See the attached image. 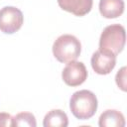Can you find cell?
I'll use <instances>...</instances> for the list:
<instances>
[{"mask_svg": "<svg viewBox=\"0 0 127 127\" xmlns=\"http://www.w3.org/2000/svg\"><path fill=\"white\" fill-rule=\"evenodd\" d=\"M97 98L87 89L75 91L69 99V108L74 117L80 120L91 118L97 110Z\"/></svg>", "mask_w": 127, "mask_h": 127, "instance_id": "6da1fadb", "label": "cell"}, {"mask_svg": "<svg viewBox=\"0 0 127 127\" xmlns=\"http://www.w3.org/2000/svg\"><path fill=\"white\" fill-rule=\"evenodd\" d=\"M125 28L119 24L107 26L101 33L99 39V50L117 56L125 46Z\"/></svg>", "mask_w": 127, "mask_h": 127, "instance_id": "7a4b0ae2", "label": "cell"}, {"mask_svg": "<svg viewBox=\"0 0 127 127\" xmlns=\"http://www.w3.org/2000/svg\"><path fill=\"white\" fill-rule=\"evenodd\" d=\"M81 52V44L73 35L64 34L60 36L53 45L54 57L61 63L75 61Z\"/></svg>", "mask_w": 127, "mask_h": 127, "instance_id": "3957f363", "label": "cell"}, {"mask_svg": "<svg viewBox=\"0 0 127 127\" xmlns=\"http://www.w3.org/2000/svg\"><path fill=\"white\" fill-rule=\"evenodd\" d=\"M24 23V16L20 9L5 6L0 10V31L4 34H14Z\"/></svg>", "mask_w": 127, "mask_h": 127, "instance_id": "277c9868", "label": "cell"}, {"mask_svg": "<svg viewBox=\"0 0 127 127\" xmlns=\"http://www.w3.org/2000/svg\"><path fill=\"white\" fill-rule=\"evenodd\" d=\"M62 78L68 86H78L87 78V69L83 63L72 61L66 63L62 71Z\"/></svg>", "mask_w": 127, "mask_h": 127, "instance_id": "5b68a950", "label": "cell"}, {"mask_svg": "<svg viewBox=\"0 0 127 127\" xmlns=\"http://www.w3.org/2000/svg\"><path fill=\"white\" fill-rule=\"evenodd\" d=\"M91 67L98 74H108L112 71L116 64V56L101 50L93 53L91 60Z\"/></svg>", "mask_w": 127, "mask_h": 127, "instance_id": "8992f818", "label": "cell"}, {"mask_svg": "<svg viewBox=\"0 0 127 127\" xmlns=\"http://www.w3.org/2000/svg\"><path fill=\"white\" fill-rule=\"evenodd\" d=\"M59 6L75 16H84L90 12L93 0H58Z\"/></svg>", "mask_w": 127, "mask_h": 127, "instance_id": "52a82bcc", "label": "cell"}, {"mask_svg": "<svg viewBox=\"0 0 127 127\" xmlns=\"http://www.w3.org/2000/svg\"><path fill=\"white\" fill-rule=\"evenodd\" d=\"M99 12L101 16L107 19L120 17L124 12L123 0H100Z\"/></svg>", "mask_w": 127, "mask_h": 127, "instance_id": "ba28073f", "label": "cell"}, {"mask_svg": "<svg viewBox=\"0 0 127 127\" xmlns=\"http://www.w3.org/2000/svg\"><path fill=\"white\" fill-rule=\"evenodd\" d=\"M100 127H124L125 118L124 115L115 109H108L101 113L98 120Z\"/></svg>", "mask_w": 127, "mask_h": 127, "instance_id": "9c48e42d", "label": "cell"}, {"mask_svg": "<svg viewBox=\"0 0 127 127\" xmlns=\"http://www.w3.org/2000/svg\"><path fill=\"white\" fill-rule=\"evenodd\" d=\"M43 125L44 127H66L68 125V118L63 110L53 109L45 115Z\"/></svg>", "mask_w": 127, "mask_h": 127, "instance_id": "30bf717a", "label": "cell"}, {"mask_svg": "<svg viewBox=\"0 0 127 127\" xmlns=\"http://www.w3.org/2000/svg\"><path fill=\"white\" fill-rule=\"evenodd\" d=\"M12 126L19 127H36L37 122L34 114L30 112H20L12 117Z\"/></svg>", "mask_w": 127, "mask_h": 127, "instance_id": "8fae6325", "label": "cell"}, {"mask_svg": "<svg viewBox=\"0 0 127 127\" xmlns=\"http://www.w3.org/2000/svg\"><path fill=\"white\" fill-rule=\"evenodd\" d=\"M115 81L121 90H123V91L127 90V88H126V66H122L118 70V72L116 73V76H115Z\"/></svg>", "mask_w": 127, "mask_h": 127, "instance_id": "7c38bea8", "label": "cell"}, {"mask_svg": "<svg viewBox=\"0 0 127 127\" xmlns=\"http://www.w3.org/2000/svg\"><path fill=\"white\" fill-rule=\"evenodd\" d=\"M0 126H3V127L12 126V116L9 113H6V112L0 113Z\"/></svg>", "mask_w": 127, "mask_h": 127, "instance_id": "4fadbf2b", "label": "cell"}]
</instances>
